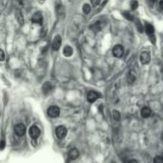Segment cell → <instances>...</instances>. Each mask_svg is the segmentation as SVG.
Masks as SVG:
<instances>
[{
    "instance_id": "cell-7",
    "label": "cell",
    "mask_w": 163,
    "mask_h": 163,
    "mask_svg": "<svg viewBox=\"0 0 163 163\" xmlns=\"http://www.w3.org/2000/svg\"><path fill=\"white\" fill-rule=\"evenodd\" d=\"M55 135L59 139H63L67 135V129L64 126H58L55 129Z\"/></svg>"
},
{
    "instance_id": "cell-22",
    "label": "cell",
    "mask_w": 163,
    "mask_h": 163,
    "mask_svg": "<svg viewBox=\"0 0 163 163\" xmlns=\"http://www.w3.org/2000/svg\"><path fill=\"white\" fill-rule=\"evenodd\" d=\"M154 163H163V157L160 156H156L154 158Z\"/></svg>"
},
{
    "instance_id": "cell-1",
    "label": "cell",
    "mask_w": 163,
    "mask_h": 163,
    "mask_svg": "<svg viewBox=\"0 0 163 163\" xmlns=\"http://www.w3.org/2000/svg\"><path fill=\"white\" fill-rule=\"evenodd\" d=\"M145 32L146 34H148V36L150 37L151 41L154 43H156V38H154V27L149 23H146L145 24Z\"/></svg>"
},
{
    "instance_id": "cell-21",
    "label": "cell",
    "mask_w": 163,
    "mask_h": 163,
    "mask_svg": "<svg viewBox=\"0 0 163 163\" xmlns=\"http://www.w3.org/2000/svg\"><path fill=\"white\" fill-rule=\"evenodd\" d=\"M123 15H124V17L125 18H127L128 20H130V21H133L134 20V16H133L131 13H128V12H124L123 13Z\"/></svg>"
},
{
    "instance_id": "cell-27",
    "label": "cell",
    "mask_w": 163,
    "mask_h": 163,
    "mask_svg": "<svg viewBox=\"0 0 163 163\" xmlns=\"http://www.w3.org/2000/svg\"><path fill=\"white\" fill-rule=\"evenodd\" d=\"M128 163H138L137 160H135V159H131V160H129Z\"/></svg>"
},
{
    "instance_id": "cell-18",
    "label": "cell",
    "mask_w": 163,
    "mask_h": 163,
    "mask_svg": "<svg viewBox=\"0 0 163 163\" xmlns=\"http://www.w3.org/2000/svg\"><path fill=\"white\" fill-rule=\"evenodd\" d=\"M56 13L59 17H64L65 15V9L62 5H57L56 6Z\"/></svg>"
},
{
    "instance_id": "cell-28",
    "label": "cell",
    "mask_w": 163,
    "mask_h": 163,
    "mask_svg": "<svg viewBox=\"0 0 163 163\" xmlns=\"http://www.w3.org/2000/svg\"><path fill=\"white\" fill-rule=\"evenodd\" d=\"M159 8L163 11V0H161V1H160V3H159Z\"/></svg>"
},
{
    "instance_id": "cell-15",
    "label": "cell",
    "mask_w": 163,
    "mask_h": 163,
    "mask_svg": "<svg viewBox=\"0 0 163 163\" xmlns=\"http://www.w3.org/2000/svg\"><path fill=\"white\" fill-rule=\"evenodd\" d=\"M152 115V110L149 107H143L141 109V116L144 118H147Z\"/></svg>"
},
{
    "instance_id": "cell-10",
    "label": "cell",
    "mask_w": 163,
    "mask_h": 163,
    "mask_svg": "<svg viewBox=\"0 0 163 163\" xmlns=\"http://www.w3.org/2000/svg\"><path fill=\"white\" fill-rule=\"evenodd\" d=\"M103 26H104V23L102 22V21H96V22H94L92 24L91 26H90V28H91L93 31L94 32H100L103 28Z\"/></svg>"
},
{
    "instance_id": "cell-4",
    "label": "cell",
    "mask_w": 163,
    "mask_h": 163,
    "mask_svg": "<svg viewBox=\"0 0 163 163\" xmlns=\"http://www.w3.org/2000/svg\"><path fill=\"white\" fill-rule=\"evenodd\" d=\"M29 135L32 139H36L40 135V129L36 125H32V126H31V128L29 129Z\"/></svg>"
},
{
    "instance_id": "cell-5",
    "label": "cell",
    "mask_w": 163,
    "mask_h": 163,
    "mask_svg": "<svg viewBox=\"0 0 163 163\" xmlns=\"http://www.w3.org/2000/svg\"><path fill=\"white\" fill-rule=\"evenodd\" d=\"M124 54V49L121 45H115L113 48V55L116 58H120Z\"/></svg>"
},
{
    "instance_id": "cell-12",
    "label": "cell",
    "mask_w": 163,
    "mask_h": 163,
    "mask_svg": "<svg viewBox=\"0 0 163 163\" xmlns=\"http://www.w3.org/2000/svg\"><path fill=\"white\" fill-rule=\"evenodd\" d=\"M78 156H79V152H78L77 149L75 148L71 149L69 152V158L71 160H75L78 158Z\"/></svg>"
},
{
    "instance_id": "cell-3",
    "label": "cell",
    "mask_w": 163,
    "mask_h": 163,
    "mask_svg": "<svg viewBox=\"0 0 163 163\" xmlns=\"http://www.w3.org/2000/svg\"><path fill=\"white\" fill-rule=\"evenodd\" d=\"M47 114L50 117H56V116L59 115L60 114V109H59L57 106H51V107L48 108L47 110Z\"/></svg>"
},
{
    "instance_id": "cell-6",
    "label": "cell",
    "mask_w": 163,
    "mask_h": 163,
    "mask_svg": "<svg viewBox=\"0 0 163 163\" xmlns=\"http://www.w3.org/2000/svg\"><path fill=\"white\" fill-rule=\"evenodd\" d=\"M25 132H26V127L24 124L19 123V124H16L15 126V133L18 137H23V135H25Z\"/></svg>"
},
{
    "instance_id": "cell-16",
    "label": "cell",
    "mask_w": 163,
    "mask_h": 163,
    "mask_svg": "<svg viewBox=\"0 0 163 163\" xmlns=\"http://www.w3.org/2000/svg\"><path fill=\"white\" fill-rule=\"evenodd\" d=\"M137 79V75H135L134 71H130L128 74V77H127V80H128L129 84H133Z\"/></svg>"
},
{
    "instance_id": "cell-14",
    "label": "cell",
    "mask_w": 163,
    "mask_h": 163,
    "mask_svg": "<svg viewBox=\"0 0 163 163\" xmlns=\"http://www.w3.org/2000/svg\"><path fill=\"white\" fill-rule=\"evenodd\" d=\"M15 18H16V20H17V22L19 23V25L22 26L24 24V17H23V15L20 10L15 11Z\"/></svg>"
},
{
    "instance_id": "cell-24",
    "label": "cell",
    "mask_w": 163,
    "mask_h": 163,
    "mask_svg": "<svg viewBox=\"0 0 163 163\" xmlns=\"http://www.w3.org/2000/svg\"><path fill=\"white\" fill-rule=\"evenodd\" d=\"M91 2L93 6H97L100 3V0H91Z\"/></svg>"
},
{
    "instance_id": "cell-29",
    "label": "cell",
    "mask_w": 163,
    "mask_h": 163,
    "mask_svg": "<svg viewBox=\"0 0 163 163\" xmlns=\"http://www.w3.org/2000/svg\"><path fill=\"white\" fill-rule=\"evenodd\" d=\"M149 1H150V2H151V3H153V4H154V2H156V0H149Z\"/></svg>"
},
{
    "instance_id": "cell-17",
    "label": "cell",
    "mask_w": 163,
    "mask_h": 163,
    "mask_svg": "<svg viewBox=\"0 0 163 163\" xmlns=\"http://www.w3.org/2000/svg\"><path fill=\"white\" fill-rule=\"evenodd\" d=\"M63 53L65 56L70 57V56H72V54L74 53V50H73V48L71 47V46H66V47L63 49Z\"/></svg>"
},
{
    "instance_id": "cell-8",
    "label": "cell",
    "mask_w": 163,
    "mask_h": 163,
    "mask_svg": "<svg viewBox=\"0 0 163 163\" xmlns=\"http://www.w3.org/2000/svg\"><path fill=\"white\" fill-rule=\"evenodd\" d=\"M140 62L142 64H148L150 63L151 61V56H150V53H149V51H142L140 54Z\"/></svg>"
},
{
    "instance_id": "cell-20",
    "label": "cell",
    "mask_w": 163,
    "mask_h": 163,
    "mask_svg": "<svg viewBox=\"0 0 163 163\" xmlns=\"http://www.w3.org/2000/svg\"><path fill=\"white\" fill-rule=\"evenodd\" d=\"M91 10H92V7L90 6L89 4H85L83 6V13H85V15H88V13H90Z\"/></svg>"
},
{
    "instance_id": "cell-26",
    "label": "cell",
    "mask_w": 163,
    "mask_h": 163,
    "mask_svg": "<svg viewBox=\"0 0 163 163\" xmlns=\"http://www.w3.org/2000/svg\"><path fill=\"white\" fill-rule=\"evenodd\" d=\"M0 55H1V61H4L5 59V54H4V51H0Z\"/></svg>"
},
{
    "instance_id": "cell-25",
    "label": "cell",
    "mask_w": 163,
    "mask_h": 163,
    "mask_svg": "<svg viewBox=\"0 0 163 163\" xmlns=\"http://www.w3.org/2000/svg\"><path fill=\"white\" fill-rule=\"evenodd\" d=\"M1 150H4V148H5V139L4 138H2V140H1Z\"/></svg>"
},
{
    "instance_id": "cell-11",
    "label": "cell",
    "mask_w": 163,
    "mask_h": 163,
    "mask_svg": "<svg viewBox=\"0 0 163 163\" xmlns=\"http://www.w3.org/2000/svg\"><path fill=\"white\" fill-rule=\"evenodd\" d=\"M42 20H43L42 15H41V13H39V12H36L32 16V21L35 24H41Z\"/></svg>"
},
{
    "instance_id": "cell-23",
    "label": "cell",
    "mask_w": 163,
    "mask_h": 163,
    "mask_svg": "<svg viewBox=\"0 0 163 163\" xmlns=\"http://www.w3.org/2000/svg\"><path fill=\"white\" fill-rule=\"evenodd\" d=\"M137 7H138V2L137 1V0H133V1L131 2V8H132V10H135Z\"/></svg>"
},
{
    "instance_id": "cell-2",
    "label": "cell",
    "mask_w": 163,
    "mask_h": 163,
    "mask_svg": "<svg viewBox=\"0 0 163 163\" xmlns=\"http://www.w3.org/2000/svg\"><path fill=\"white\" fill-rule=\"evenodd\" d=\"M61 44H62V38L60 35H55L54 38L53 40V43H51V48H53V51H58L59 49L61 47Z\"/></svg>"
},
{
    "instance_id": "cell-19",
    "label": "cell",
    "mask_w": 163,
    "mask_h": 163,
    "mask_svg": "<svg viewBox=\"0 0 163 163\" xmlns=\"http://www.w3.org/2000/svg\"><path fill=\"white\" fill-rule=\"evenodd\" d=\"M112 115H113V118L115 119V121H119V120H120L121 115H120V113H119L117 110H114L113 113H112Z\"/></svg>"
},
{
    "instance_id": "cell-9",
    "label": "cell",
    "mask_w": 163,
    "mask_h": 163,
    "mask_svg": "<svg viewBox=\"0 0 163 163\" xmlns=\"http://www.w3.org/2000/svg\"><path fill=\"white\" fill-rule=\"evenodd\" d=\"M100 96V94L98 93H96V91H91L89 92L88 94H87V99H88L89 102H94L98 99V97Z\"/></svg>"
},
{
    "instance_id": "cell-13",
    "label": "cell",
    "mask_w": 163,
    "mask_h": 163,
    "mask_svg": "<svg viewBox=\"0 0 163 163\" xmlns=\"http://www.w3.org/2000/svg\"><path fill=\"white\" fill-rule=\"evenodd\" d=\"M53 85H51L50 82L44 83V85H43V87H42V91H43V93H44L45 94H50L51 92L53 91Z\"/></svg>"
}]
</instances>
